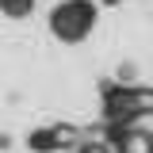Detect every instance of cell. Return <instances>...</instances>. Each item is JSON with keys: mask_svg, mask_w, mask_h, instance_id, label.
Listing matches in <instances>:
<instances>
[{"mask_svg": "<svg viewBox=\"0 0 153 153\" xmlns=\"http://www.w3.org/2000/svg\"><path fill=\"white\" fill-rule=\"evenodd\" d=\"M115 149L119 153H153V134L149 130H138V126H123L115 130Z\"/></svg>", "mask_w": 153, "mask_h": 153, "instance_id": "2", "label": "cell"}, {"mask_svg": "<svg viewBox=\"0 0 153 153\" xmlns=\"http://www.w3.org/2000/svg\"><path fill=\"white\" fill-rule=\"evenodd\" d=\"M92 23H96V8L88 0H65L50 12V31L61 42H80L92 31Z\"/></svg>", "mask_w": 153, "mask_h": 153, "instance_id": "1", "label": "cell"}]
</instances>
